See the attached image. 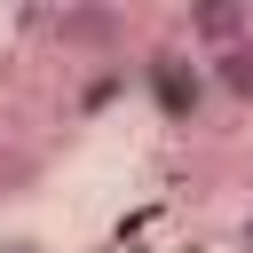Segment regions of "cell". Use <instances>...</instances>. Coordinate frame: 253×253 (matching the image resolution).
<instances>
[{
  "label": "cell",
  "instance_id": "7a4b0ae2",
  "mask_svg": "<svg viewBox=\"0 0 253 253\" xmlns=\"http://www.w3.org/2000/svg\"><path fill=\"white\" fill-rule=\"evenodd\" d=\"M47 40H55L63 55H119V47H126V16L103 8V0H63V8L47 16Z\"/></svg>",
  "mask_w": 253,
  "mask_h": 253
},
{
  "label": "cell",
  "instance_id": "6da1fadb",
  "mask_svg": "<svg viewBox=\"0 0 253 253\" xmlns=\"http://www.w3.org/2000/svg\"><path fill=\"white\" fill-rule=\"evenodd\" d=\"M142 87H150V103H158L174 126H190L198 103H206V55H190V47H150V55H142Z\"/></svg>",
  "mask_w": 253,
  "mask_h": 253
},
{
  "label": "cell",
  "instance_id": "277c9868",
  "mask_svg": "<svg viewBox=\"0 0 253 253\" xmlns=\"http://www.w3.org/2000/svg\"><path fill=\"white\" fill-rule=\"evenodd\" d=\"M206 87H213V95H229V103H253V40H237V47L206 55Z\"/></svg>",
  "mask_w": 253,
  "mask_h": 253
},
{
  "label": "cell",
  "instance_id": "5b68a950",
  "mask_svg": "<svg viewBox=\"0 0 253 253\" xmlns=\"http://www.w3.org/2000/svg\"><path fill=\"white\" fill-rule=\"evenodd\" d=\"M237 245H245V253H253V213H245V229H237Z\"/></svg>",
  "mask_w": 253,
  "mask_h": 253
},
{
  "label": "cell",
  "instance_id": "8992f818",
  "mask_svg": "<svg viewBox=\"0 0 253 253\" xmlns=\"http://www.w3.org/2000/svg\"><path fill=\"white\" fill-rule=\"evenodd\" d=\"M0 253H40V245H24V237H16V245H0Z\"/></svg>",
  "mask_w": 253,
  "mask_h": 253
},
{
  "label": "cell",
  "instance_id": "3957f363",
  "mask_svg": "<svg viewBox=\"0 0 253 253\" xmlns=\"http://www.w3.org/2000/svg\"><path fill=\"white\" fill-rule=\"evenodd\" d=\"M237 40H253V16H245L237 0L190 8V47H198V55H221V47H237Z\"/></svg>",
  "mask_w": 253,
  "mask_h": 253
}]
</instances>
